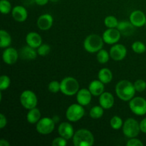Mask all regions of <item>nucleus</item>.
Returning a JSON list of instances; mask_svg holds the SVG:
<instances>
[{
    "mask_svg": "<svg viewBox=\"0 0 146 146\" xmlns=\"http://www.w3.org/2000/svg\"><path fill=\"white\" fill-rule=\"evenodd\" d=\"M121 34L117 28L108 29L103 34V39L104 43L109 45L117 44L121 38Z\"/></svg>",
    "mask_w": 146,
    "mask_h": 146,
    "instance_id": "11",
    "label": "nucleus"
},
{
    "mask_svg": "<svg viewBox=\"0 0 146 146\" xmlns=\"http://www.w3.org/2000/svg\"><path fill=\"white\" fill-rule=\"evenodd\" d=\"M145 26H146V22H145Z\"/></svg>",
    "mask_w": 146,
    "mask_h": 146,
    "instance_id": "43",
    "label": "nucleus"
},
{
    "mask_svg": "<svg viewBox=\"0 0 146 146\" xmlns=\"http://www.w3.org/2000/svg\"><path fill=\"white\" fill-rule=\"evenodd\" d=\"M58 132L60 136L69 140L73 138L74 133V129L73 125L68 122H64L60 123L58 128Z\"/></svg>",
    "mask_w": 146,
    "mask_h": 146,
    "instance_id": "15",
    "label": "nucleus"
},
{
    "mask_svg": "<svg viewBox=\"0 0 146 146\" xmlns=\"http://www.w3.org/2000/svg\"><path fill=\"white\" fill-rule=\"evenodd\" d=\"M19 56L23 59L27 60V61H31L36 58V56H38V53H37V50H36V48L27 45V46H24L21 48Z\"/></svg>",
    "mask_w": 146,
    "mask_h": 146,
    "instance_id": "21",
    "label": "nucleus"
},
{
    "mask_svg": "<svg viewBox=\"0 0 146 146\" xmlns=\"http://www.w3.org/2000/svg\"><path fill=\"white\" fill-rule=\"evenodd\" d=\"M110 54L105 49H101L99 51L97 52V56L96 58L97 61L100 63V64H106L107 62H108L110 58Z\"/></svg>",
    "mask_w": 146,
    "mask_h": 146,
    "instance_id": "27",
    "label": "nucleus"
},
{
    "mask_svg": "<svg viewBox=\"0 0 146 146\" xmlns=\"http://www.w3.org/2000/svg\"><path fill=\"white\" fill-rule=\"evenodd\" d=\"M26 42L29 46L37 48L42 44V38L38 33L31 31L26 36Z\"/></svg>",
    "mask_w": 146,
    "mask_h": 146,
    "instance_id": "20",
    "label": "nucleus"
},
{
    "mask_svg": "<svg viewBox=\"0 0 146 146\" xmlns=\"http://www.w3.org/2000/svg\"><path fill=\"white\" fill-rule=\"evenodd\" d=\"M7 120L5 115L3 113L0 114V128L3 129L7 125Z\"/></svg>",
    "mask_w": 146,
    "mask_h": 146,
    "instance_id": "38",
    "label": "nucleus"
},
{
    "mask_svg": "<svg viewBox=\"0 0 146 146\" xmlns=\"http://www.w3.org/2000/svg\"><path fill=\"white\" fill-rule=\"evenodd\" d=\"M137 92H143L146 89V81L143 79H138L133 83Z\"/></svg>",
    "mask_w": 146,
    "mask_h": 146,
    "instance_id": "35",
    "label": "nucleus"
},
{
    "mask_svg": "<svg viewBox=\"0 0 146 146\" xmlns=\"http://www.w3.org/2000/svg\"><path fill=\"white\" fill-rule=\"evenodd\" d=\"M41 114L39 109L36 107L29 110L27 114V121L30 124H36L38 121L41 119Z\"/></svg>",
    "mask_w": 146,
    "mask_h": 146,
    "instance_id": "23",
    "label": "nucleus"
},
{
    "mask_svg": "<svg viewBox=\"0 0 146 146\" xmlns=\"http://www.w3.org/2000/svg\"><path fill=\"white\" fill-rule=\"evenodd\" d=\"M98 78L104 84H109L113 79L112 71L108 68H103L98 71Z\"/></svg>",
    "mask_w": 146,
    "mask_h": 146,
    "instance_id": "24",
    "label": "nucleus"
},
{
    "mask_svg": "<svg viewBox=\"0 0 146 146\" xmlns=\"http://www.w3.org/2000/svg\"><path fill=\"white\" fill-rule=\"evenodd\" d=\"M104 108L101 106H95L90 110L89 115L93 119H99L104 115Z\"/></svg>",
    "mask_w": 146,
    "mask_h": 146,
    "instance_id": "26",
    "label": "nucleus"
},
{
    "mask_svg": "<svg viewBox=\"0 0 146 146\" xmlns=\"http://www.w3.org/2000/svg\"><path fill=\"white\" fill-rule=\"evenodd\" d=\"M12 10L11 4L8 0H1L0 1V11L1 14H7L10 13Z\"/></svg>",
    "mask_w": 146,
    "mask_h": 146,
    "instance_id": "31",
    "label": "nucleus"
},
{
    "mask_svg": "<svg viewBox=\"0 0 146 146\" xmlns=\"http://www.w3.org/2000/svg\"><path fill=\"white\" fill-rule=\"evenodd\" d=\"M19 54L17 49L13 47H7L2 53V59L5 64L12 65L15 64L18 60Z\"/></svg>",
    "mask_w": 146,
    "mask_h": 146,
    "instance_id": "12",
    "label": "nucleus"
},
{
    "mask_svg": "<svg viewBox=\"0 0 146 146\" xmlns=\"http://www.w3.org/2000/svg\"><path fill=\"white\" fill-rule=\"evenodd\" d=\"M131 47H132L133 51L136 53V54H141L144 52H146V46L144 43H143L142 41H135V42L133 43Z\"/></svg>",
    "mask_w": 146,
    "mask_h": 146,
    "instance_id": "30",
    "label": "nucleus"
},
{
    "mask_svg": "<svg viewBox=\"0 0 146 146\" xmlns=\"http://www.w3.org/2000/svg\"><path fill=\"white\" fill-rule=\"evenodd\" d=\"M135 26L130 21H125L123 20L118 22L117 29L120 31L122 35L125 36H129L133 35L135 31Z\"/></svg>",
    "mask_w": 146,
    "mask_h": 146,
    "instance_id": "18",
    "label": "nucleus"
},
{
    "mask_svg": "<svg viewBox=\"0 0 146 146\" xmlns=\"http://www.w3.org/2000/svg\"><path fill=\"white\" fill-rule=\"evenodd\" d=\"M110 56L115 61L123 60L127 55V48L124 45L121 44H113L109 51Z\"/></svg>",
    "mask_w": 146,
    "mask_h": 146,
    "instance_id": "10",
    "label": "nucleus"
},
{
    "mask_svg": "<svg viewBox=\"0 0 146 146\" xmlns=\"http://www.w3.org/2000/svg\"><path fill=\"white\" fill-rule=\"evenodd\" d=\"M127 146H143V143L140 139L135 138H130L126 143Z\"/></svg>",
    "mask_w": 146,
    "mask_h": 146,
    "instance_id": "37",
    "label": "nucleus"
},
{
    "mask_svg": "<svg viewBox=\"0 0 146 146\" xmlns=\"http://www.w3.org/2000/svg\"><path fill=\"white\" fill-rule=\"evenodd\" d=\"M10 84H11V79L7 75L1 76L0 78V90L1 91L7 90L10 86Z\"/></svg>",
    "mask_w": 146,
    "mask_h": 146,
    "instance_id": "32",
    "label": "nucleus"
},
{
    "mask_svg": "<svg viewBox=\"0 0 146 146\" xmlns=\"http://www.w3.org/2000/svg\"><path fill=\"white\" fill-rule=\"evenodd\" d=\"M56 122L49 117L41 118L36 124L37 132L41 135H48L52 133L55 128Z\"/></svg>",
    "mask_w": 146,
    "mask_h": 146,
    "instance_id": "8",
    "label": "nucleus"
},
{
    "mask_svg": "<svg viewBox=\"0 0 146 146\" xmlns=\"http://www.w3.org/2000/svg\"><path fill=\"white\" fill-rule=\"evenodd\" d=\"M110 125L111 127L114 130H119L120 128H122L123 125V121L122 118L118 115H114L112 117L110 121Z\"/></svg>",
    "mask_w": 146,
    "mask_h": 146,
    "instance_id": "29",
    "label": "nucleus"
},
{
    "mask_svg": "<svg viewBox=\"0 0 146 146\" xmlns=\"http://www.w3.org/2000/svg\"><path fill=\"white\" fill-rule=\"evenodd\" d=\"M75 146H92L94 144V136L92 133L85 128L78 130L73 137Z\"/></svg>",
    "mask_w": 146,
    "mask_h": 146,
    "instance_id": "2",
    "label": "nucleus"
},
{
    "mask_svg": "<svg viewBox=\"0 0 146 146\" xmlns=\"http://www.w3.org/2000/svg\"><path fill=\"white\" fill-rule=\"evenodd\" d=\"M11 15L17 22H24L28 18V11L23 6H16L11 10Z\"/></svg>",
    "mask_w": 146,
    "mask_h": 146,
    "instance_id": "16",
    "label": "nucleus"
},
{
    "mask_svg": "<svg viewBox=\"0 0 146 146\" xmlns=\"http://www.w3.org/2000/svg\"><path fill=\"white\" fill-rule=\"evenodd\" d=\"M115 103L113 95L110 92H104L99 96V104L104 109H111Z\"/></svg>",
    "mask_w": 146,
    "mask_h": 146,
    "instance_id": "19",
    "label": "nucleus"
},
{
    "mask_svg": "<svg viewBox=\"0 0 146 146\" xmlns=\"http://www.w3.org/2000/svg\"><path fill=\"white\" fill-rule=\"evenodd\" d=\"M136 90L134 84L128 80L120 81L115 86L117 96L123 101H130L135 96Z\"/></svg>",
    "mask_w": 146,
    "mask_h": 146,
    "instance_id": "1",
    "label": "nucleus"
},
{
    "mask_svg": "<svg viewBox=\"0 0 146 146\" xmlns=\"http://www.w3.org/2000/svg\"><path fill=\"white\" fill-rule=\"evenodd\" d=\"M140 128H141V132H143V133H146V118H143L140 122Z\"/></svg>",
    "mask_w": 146,
    "mask_h": 146,
    "instance_id": "39",
    "label": "nucleus"
},
{
    "mask_svg": "<svg viewBox=\"0 0 146 146\" xmlns=\"http://www.w3.org/2000/svg\"><path fill=\"white\" fill-rule=\"evenodd\" d=\"M130 110L137 115L146 114V100L143 97H133L129 101Z\"/></svg>",
    "mask_w": 146,
    "mask_h": 146,
    "instance_id": "9",
    "label": "nucleus"
},
{
    "mask_svg": "<svg viewBox=\"0 0 146 146\" xmlns=\"http://www.w3.org/2000/svg\"><path fill=\"white\" fill-rule=\"evenodd\" d=\"M51 145L53 146H66L67 145V140L63 137H57L53 140Z\"/></svg>",
    "mask_w": 146,
    "mask_h": 146,
    "instance_id": "36",
    "label": "nucleus"
},
{
    "mask_svg": "<svg viewBox=\"0 0 146 146\" xmlns=\"http://www.w3.org/2000/svg\"><path fill=\"white\" fill-rule=\"evenodd\" d=\"M10 143L7 141V140L1 138L0 140V146H9Z\"/></svg>",
    "mask_w": 146,
    "mask_h": 146,
    "instance_id": "41",
    "label": "nucleus"
},
{
    "mask_svg": "<svg viewBox=\"0 0 146 146\" xmlns=\"http://www.w3.org/2000/svg\"><path fill=\"white\" fill-rule=\"evenodd\" d=\"M0 40L1 48H7L11 45V36L5 30L1 29L0 31Z\"/></svg>",
    "mask_w": 146,
    "mask_h": 146,
    "instance_id": "25",
    "label": "nucleus"
},
{
    "mask_svg": "<svg viewBox=\"0 0 146 146\" xmlns=\"http://www.w3.org/2000/svg\"><path fill=\"white\" fill-rule=\"evenodd\" d=\"M85 114V110L83 106L79 104H74L68 107L66 111V118L70 122L80 121Z\"/></svg>",
    "mask_w": 146,
    "mask_h": 146,
    "instance_id": "6",
    "label": "nucleus"
},
{
    "mask_svg": "<svg viewBox=\"0 0 146 146\" xmlns=\"http://www.w3.org/2000/svg\"><path fill=\"white\" fill-rule=\"evenodd\" d=\"M104 44L103 37L97 34H90L84 39V48L87 52L94 54L102 49Z\"/></svg>",
    "mask_w": 146,
    "mask_h": 146,
    "instance_id": "3",
    "label": "nucleus"
},
{
    "mask_svg": "<svg viewBox=\"0 0 146 146\" xmlns=\"http://www.w3.org/2000/svg\"><path fill=\"white\" fill-rule=\"evenodd\" d=\"M48 89L50 92L54 94L59 92L61 91V83L57 81H51L48 85Z\"/></svg>",
    "mask_w": 146,
    "mask_h": 146,
    "instance_id": "34",
    "label": "nucleus"
},
{
    "mask_svg": "<svg viewBox=\"0 0 146 146\" xmlns=\"http://www.w3.org/2000/svg\"><path fill=\"white\" fill-rule=\"evenodd\" d=\"M54 23V18L50 14H41L37 19V27L42 31H46L52 27Z\"/></svg>",
    "mask_w": 146,
    "mask_h": 146,
    "instance_id": "13",
    "label": "nucleus"
},
{
    "mask_svg": "<svg viewBox=\"0 0 146 146\" xmlns=\"http://www.w3.org/2000/svg\"><path fill=\"white\" fill-rule=\"evenodd\" d=\"M51 1H53V2H56V1H58V0H50Z\"/></svg>",
    "mask_w": 146,
    "mask_h": 146,
    "instance_id": "42",
    "label": "nucleus"
},
{
    "mask_svg": "<svg viewBox=\"0 0 146 146\" xmlns=\"http://www.w3.org/2000/svg\"><path fill=\"white\" fill-rule=\"evenodd\" d=\"M104 84L99 79L94 80L88 85V90L94 96H100L104 92Z\"/></svg>",
    "mask_w": 146,
    "mask_h": 146,
    "instance_id": "22",
    "label": "nucleus"
},
{
    "mask_svg": "<svg viewBox=\"0 0 146 146\" xmlns=\"http://www.w3.org/2000/svg\"><path fill=\"white\" fill-rule=\"evenodd\" d=\"M36 2V4L37 5H39V6H44L48 2V1L50 0H34Z\"/></svg>",
    "mask_w": 146,
    "mask_h": 146,
    "instance_id": "40",
    "label": "nucleus"
},
{
    "mask_svg": "<svg viewBox=\"0 0 146 146\" xmlns=\"http://www.w3.org/2000/svg\"><path fill=\"white\" fill-rule=\"evenodd\" d=\"M51 51V47L47 44H42L39 47L37 48V53L40 56H46Z\"/></svg>",
    "mask_w": 146,
    "mask_h": 146,
    "instance_id": "33",
    "label": "nucleus"
},
{
    "mask_svg": "<svg viewBox=\"0 0 146 146\" xmlns=\"http://www.w3.org/2000/svg\"><path fill=\"white\" fill-rule=\"evenodd\" d=\"M122 128L124 135L128 138H135L141 132L140 123L132 118L125 120V122H123Z\"/></svg>",
    "mask_w": 146,
    "mask_h": 146,
    "instance_id": "5",
    "label": "nucleus"
},
{
    "mask_svg": "<svg viewBox=\"0 0 146 146\" xmlns=\"http://www.w3.org/2000/svg\"><path fill=\"white\" fill-rule=\"evenodd\" d=\"M92 94L90 91L86 88H81L79 89L76 94V101L77 103L81 104L83 106H88L91 103L92 99Z\"/></svg>",
    "mask_w": 146,
    "mask_h": 146,
    "instance_id": "17",
    "label": "nucleus"
},
{
    "mask_svg": "<svg viewBox=\"0 0 146 146\" xmlns=\"http://www.w3.org/2000/svg\"><path fill=\"white\" fill-rule=\"evenodd\" d=\"M20 103L24 108L30 110L36 108L38 104V98L35 93L31 90H25L20 96Z\"/></svg>",
    "mask_w": 146,
    "mask_h": 146,
    "instance_id": "7",
    "label": "nucleus"
},
{
    "mask_svg": "<svg viewBox=\"0 0 146 146\" xmlns=\"http://www.w3.org/2000/svg\"><path fill=\"white\" fill-rule=\"evenodd\" d=\"M61 92L67 96L76 95L79 91V84L75 78L72 76L65 77L61 80Z\"/></svg>",
    "mask_w": 146,
    "mask_h": 146,
    "instance_id": "4",
    "label": "nucleus"
},
{
    "mask_svg": "<svg viewBox=\"0 0 146 146\" xmlns=\"http://www.w3.org/2000/svg\"><path fill=\"white\" fill-rule=\"evenodd\" d=\"M118 22L119 21L116 19V17L113 16H108L104 19V24L108 29L117 28Z\"/></svg>",
    "mask_w": 146,
    "mask_h": 146,
    "instance_id": "28",
    "label": "nucleus"
},
{
    "mask_svg": "<svg viewBox=\"0 0 146 146\" xmlns=\"http://www.w3.org/2000/svg\"><path fill=\"white\" fill-rule=\"evenodd\" d=\"M129 21L135 27H142L145 25L146 17L145 14L141 10H135L131 14L129 17Z\"/></svg>",
    "mask_w": 146,
    "mask_h": 146,
    "instance_id": "14",
    "label": "nucleus"
}]
</instances>
